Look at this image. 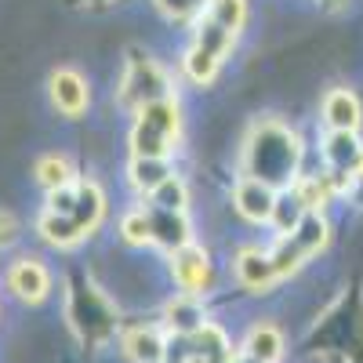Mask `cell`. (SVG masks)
<instances>
[{
    "label": "cell",
    "mask_w": 363,
    "mask_h": 363,
    "mask_svg": "<svg viewBox=\"0 0 363 363\" xmlns=\"http://www.w3.org/2000/svg\"><path fill=\"white\" fill-rule=\"evenodd\" d=\"M4 287L22 306H44L55 291V272L48 269L40 255H18L4 269Z\"/></svg>",
    "instance_id": "obj_8"
},
{
    "label": "cell",
    "mask_w": 363,
    "mask_h": 363,
    "mask_svg": "<svg viewBox=\"0 0 363 363\" xmlns=\"http://www.w3.org/2000/svg\"><path fill=\"white\" fill-rule=\"evenodd\" d=\"M186 44H193V48H200V51H207L211 58H218L222 66H229L233 62V55H236V48H240V37L236 33H229V29H222L218 22H211L203 11L196 15V22L186 29Z\"/></svg>",
    "instance_id": "obj_21"
},
{
    "label": "cell",
    "mask_w": 363,
    "mask_h": 363,
    "mask_svg": "<svg viewBox=\"0 0 363 363\" xmlns=\"http://www.w3.org/2000/svg\"><path fill=\"white\" fill-rule=\"evenodd\" d=\"M149 203H157V207H167V211H193V186H189V178L182 174V167L164 178L160 186L145 196Z\"/></svg>",
    "instance_id": "obj_27"
},
{
    "label": "cell",
    "mask_w": 363,
    "mask_h": 363,
    "mask_svg": "<svg viewBox=\"0 0 363 363\" xmlns=\"http://www.w3.org/2000/svg\"><path fill=\"white\" fill-rule=\"evenodd\" d=\"M316 4L323 8V11H330V15H338V11H345L352 0H316Z\"/></svg>",
    "instance_id": "obj_32"
},
{
    "label": "cell",
    "mask_w": 363,
    "mask_h": 363,
    "mask_svg": "<svg viewBox=\"0 0 363 363\" xmlns=\"http://www.w3.org/2000/svg\"><path fill=\"white\" fill-rule=\"evenodd\" d=\"M164 265H167V277H171V287L174 291H186V294H200V298H211L218 291V262H215V251L200 240H189L186 247H178L171 255H164Z\"/></svg>",
    "instance_id": "obj_5"
},
{
    "label": "cell",
    "mask_w": 363,
    "mask_h": 363,
    "mask_svg": "<svg viewBox=\"0 0 363 363\" xmlns=\"http://www.w3.org/2000/svg\"><path fill=\"white\" fill-rule=\"evenodd\" d=\"M182 345H186V352L193 356V359H200V363H229L233 356H236V345H233V338H229V330L211 316L196 335H189V338H178Z\"/></svg>",
    "instance_id": "obj_19"
},
{
    "label": "cell",
    "mask_w": 363,
    "mask_h": 363,
    "mask_svg": "<svg viewBox=\"0 0 363 363\" xmlns=\"http://www.w3.org/2000/svg\"><path fill=\"white\" fill-rule=\"evenodd\" d=\"M211 320V309H207V298L200 294H186V291H174L164 298L160 306V316L157 323L167 330V338H189Z\"/></svg>",
    "instance_id": "obj_12"
},
{
    "label": "cell",
    "mask_w": 363,
    "mask_h": 363,
    "mask_svg": "<svg viewBox=\"0 0 363 363\" xmlns=\"http://www.w3.org/2000/svg\"><path fill=\"white\" fill-rule=\"evenodd\" d=\"M203 15L229 33L244 37L251 26V0H203Z\"/></svg>",
    "instance_id": "obj_26"
},
{
    "label": "cell",
    "mask_w": 363,
    "mask_h": 363,
    "mask_svg": "<svg viewBox=\"0 0 363 363\" xmlns=\"http://www.w3.org/2000/svg\"><path fill=\"white\" fill-rule=\"evenodd\" d=\"M66 320H69V330L77 335V342L95 349V352L106 349L109 342H116L120 327H124L113 298L91 277H69L66 280Z\"/></svg>",
    "instance_id": "obj_3"
},
{
    "label": "cell",
    "mask_w": 363,
    "mask_h": 363,
    "mask_svg": "<svg viewBox=\"0 0 363 363\" xmlns=\"http://www.w3.org/2000/svg\"><path fill=\"white\" fill-rule=\"evenodd\" d=\"M316 120L323 131H363V99L352 84H330L323 87Z\"/></svg>",
    "instance_id": "obj_10"
},
{
    "label": "cell",
    "mask_w": 363,
    "mask_h": 363,
    "mask_svg": "<svg viewBox=\"0 0 363 363\" xmlns=\"http://www.w3.org/2000/svg\"><path fill=\"white\" fill-rule=\"evenodd\" d=\"M33 229H37V236H40V244L62 251V255L80 251V247L87 244V236L80 233V225L73 222V215H58V211H48V207H40Z\"/></svg>",
    "instance_id": "obj_20"
},
{
    "label": "cell",
    "mask_w": 363,
    "mask_h": 363,
    "mask_svg": "<svg viewBox=\"0 0 363 363\" xmlns=\"http://www.w3.org/2000/svg\"><path fill=\"white\" fill-rule=\"evenodd\" d=\"M287 189L294 193V200L306 207V211H330L335 203H342L338 193H335V186H330L327 171H323L320 164H316V167H306Z\"/></svg>",
    "instance_id": "obj_23"
},
{
    "label": "cell",
    "mask_w": 363,
    "mask_h": 363,
    "mask_svg": "<svg viewBox=\"0 0 363 363\" xmlns=\"http://www.w3.org/2000/svg\"><path fill=\"white\" fill-rule=\"evenodd\" d=\"M229 363H255V359H247V356H244V352H240V349H236V356H233V359H229Z\"/></svg>",
    "instance_id": "obj_33"
},
{
    "label": "cell",
    "mask_w": 363,
    "mask_h": 363,
    "mask_svg": "<svg viewBox=\"0 0 363 363\" xmlns=\"http://www.w3.org/2000/svg\"><path fill=\"white\" fill-rule=\"evenodd\" d=\"M77 178H80V171H77L73 157H66V153H44L33 164V182H37L40 193H55V189L77 186Z\"/></svg>",
    "instance_id": "obj_25"
},
{
    "label": "cell",
    "mask_w": 363,
    "mask_h": 363,
    "mask_svg": "<svg viewBox=\"0 0 363 363\" xmlns=\"http://www.w3.org/2000/svg\"><path fill=\"white\" fill-rule=\"evenodd\" d=\"M178 91H182V80L164 58H157L145 48H128L124 62H120L116 87H113V102L120 106V113L131 116L142 106L167 99V95H178Z\"/></svg>",
    "instance_id": "obj_4"
},
{
    "label": "cell",
    "mask_w": 363,
    "mask_h": 363,
    "mask_svg": "<svg viewBox=\"0 0 363 363\" xmlns=\"http://www.w3.org/2000/svg\"><path fill=\"white\" fill-rule=\"evenodd\" d=\"M182 145H186V102H182V91L149 102L128 116V157L178 160Z\"/></svg>",
    "instance_id": "obj_2"
},
{
    "label": "cell",
    "mask_w": 363,
    "mask_h": 363,
    "mask_svg": "<svg viewBox=\"0 0 363 363\" xmlns=\"http://www.w3.org/2000/svg\"><path fill=\"white\" fill-rule=\"evenodd\" d=\"M145 203V215H149V233H153V247L160 255H171L178 247H186L189 240H196V225H193V211H167L157 203Z\"/></svg>",
    "instance_id": "obj_13"
},
{
    "label": "cell",
    "mask_w": 363,
    "mask_h": 363,
    "mask_svg": "<svg viewBox=\"0 0 363 363\" xmlns=\"http://www.w3.org/2000/svg\"><path fill=\"white\" fill-rule=\"evenodd\" d=\"M356 186H363V160H359V167H356Z\"/></svg>",
    "instance_id": "obj_34"
},
{
    "label": "cell",
    "mask_w": 363,
    "mask_h": 363,
    "mask_svg": "<svg viewBox=\"0 0 363 363\" xmlns=\"http://www.w3.org/2000/svg\"><path fill=\"white\" fill-rule=\"evenodd\" d=\"M116 244L128 247V251H149L153 247V233H149V215H145V203L131 200L116 218Z\"/></svg>",
    "instance_id": "obj_24"
},
{
    "label": "cell",
    "mask_w": 363,
    "mask_h": 363,
    "mask_svg": "<svg viewBox=\"0 0 363 363\" xmlns=\"http://www.w3.org/2000/svg\"><path fill=\"white\" fill-rule=\"evenodd\" d=\"M229 277L244 294H258V298H265L280 287V277L272 269L269 251L262 244H255V240L251 244H236L229 251Z\"/></svg>",
    "instance_id": "obj_6"
},
{
    "label": "cell",
    "mask_w": 363,
    "mask_h": 363,
    "mask_svg": "<svg viewBox=\"0 0 363 363\" xmlns=\"http://www.w3.org/2000/svg\"><path fill=\"white\" fill-rule=\"evenodd\" d=\"M309 142L298 124L280 113H258L236 145V174L269 182L272 189H287L306 171Z\"/></svg>",
    "instance_id": "obj_1"
},
{
    "label": "cell",
    "mask_w": 363,
    "mask_h": 363,
    "mask_svg": "<svg viewBox=\"0 0 363 363\" xmlns=\"http://www.w3.org/2000/svg\"><path fill=\"white\" fill-rule=\"evenodd\" d=\"M284 236L294 244V251L306 258V265L320 262L330 251V244H335V222H330V211H306L301 222L291 233H284Z\"/></svg>",
    "instance_id": "obj_15"
},
{
    "label": "cell",
    "mask_w": 363,
    "mask_h": 363,
    "mask_svg": "<svg viewBox=\"0 0 363 363\" xmlns=\"http://www.w3.org/2000/svg\"><path fill=\"white\" fill-rule=\"evenodd\" d=\"M69 215H73V222L80 225V233L87 240H95L106 229V222H109V193H106V186H102L95 174H80L77 200H73Z\"/></svg>",
    "instance_id": "obj_14"
},
{
    "label": "cell",
    "mask_w": 363,
    "mask_h": 363,
    "mask_svg": "<svg viewBox=\"0 0 363 363\" xmlns=\"http://www.w3.org/2000/svg\"><path fill=\"white\" fill-rule=\"evenodd\" d=\"M77 182H80V178H77ZM73 200H77V186L44 193V207H48V211H58V215H69V211H73Z\"/></svg>",
    "instance_id": "obj_31"
},
{
    "label": "cell",
    "mask_w": 363,
    "mask_h": 363,
    "mask_svg": "<svg viewBox=\"0 0 363 363\" xmlns=\"http://www.w3.org/2000/svg\"><path fill=\"white\" fill-rule=\"evenodd\" d=\"M48 102L62 120H84L95 102V87L91 77L80 73L77 66H58L48 73Z\"/></svg>",
    "instance_id": "obj_7"
},
{
    "label": "cell",
    "mask_w": 363,
    "mask_h": 363,
    "mask_svg": "<svg viewBox=\"0 0 363 363\" xmlns=\"http://www.w3.org/2000/svg\"><path fill=\"white\" fill-rule=\"evenodd\" d=\"M18 240H22L18 215H15V211H8V207H0V251H11Z\"/></svg>",
    "instance_id": "obj_30"
},
{
    "label": "cell",
    "mask_w": 363,
    "mask_h": 363,
    "mask_svg": "<svg viewBox=\"0 0 363 363\" xmlns=\"http://www.w3.org/2000/svg\"><path fill=\"white\" fill-rule=\"evenodd\" d=\"M236 349L255 363H284L287 359V335L277 320H255L244 338L236 342Z\"/></svg>",
    "instance_id": "obj_17"
},
{
    "label": "cell",
    "mask_w": 363,
    "mask_h": 363,
    "mask_svg": "<svg viewBox=\"0 0 363 363\" xmlns=\"http://www.w3.org/2000/svg\"><path fill=\"white\" fill-rule=\"evenodd\" d=\"M363 160V131H320L316 135V164L330 171H352Z\"/></svg>",
    "instance_id": "obj_16"
},
{
    "label": "cell",
    "mask_w": 363,
    "mask_h": 363,
    "mask_svg": "<svg viewBox=\"0 0 363 363\" xmlns=\"http://www.w3.org/2000/svg\"><path fill=\"white\" fill-rule=\"evenodd\" d=\"M116 345L128 363H171V338L160 323L120 327Z\"/></svg>",
    "instance_id": "obj_11"
},
{
    "label": "cell",
    "mask_w": 363,
    "mask_h": 363,
    "mask_svg": "<svg viewBox=\"0 0 363 363\" xmlns=\"http://www.w3.org/2000/svg\"><path fill=\"white\" fill-rule=\"evenodd\" d=\"M149 4L167 26H182V29H189L203 11V0H149Z\"/></svg>",
    "instance_id": "obj_29"
},
{
    "label": "cell",
    "mask_w": 363,
    "mask_h": 363,
    "mask_svg": "<svg viewBox=\"0 0 363 363\" xmlns=\"http://www.w3.org/2000/svg\"><path fill=\"white\" fill-rule=\"evenodd\" d=\"M301 215H306V207L294 200V193H291V189H280V193H277V207H272V218H269V233H272V236L291 233V229L301 222Z\"/></svg>",
    "instance_id": "obj_28"
},
{
    "label": "cell",
    "mask_w": 363,
    "mask_h": 363,
    "mask_svg": "<svg viewBox=\"0 0 363 363\" xmlns=\"http://www.w3.org/2000/svg\"><path fill=\"white\" fill-rule=\"evenodd\" d=\"M178 80L182 84H189V87H196V91H211L218 84V77L225 73V66L218 62V58H211L207 51H200V48H193V44H182V51H178Z\"/></svg>",
    "instance_id": "obj_22"
},
{
    "label": "cell",
    "mask_w": 363,
    "mask_h": 363,
    "mask_svg": "<svg viewBox=\"0 0 363 363\" xmlns=\"http://www.w3.org/2000/svg\"><path fill=\"white\" fill-rule=\"evenodd\" d=\"M277 193L269 182H258V178H247V174H236L233 186H229V207L233 215L251 225V229H269V218H272V207H277Z\"/></svg>",
    "instance_id": "obj_9"
},
{
    "label": "cell",
    "mask_w": 363,
    "mask_h": 363,
    "mask_svg": "<svg viewBox=\"0 0 363 363\" xmlns=\"http://www.w3.org/2000/svg\"><path fill=\"white\" fill-rule=\"evenodd\" d=\"M178 171V160H164V157H128L124 160V186L131 193V200H145L164 178H171Z\"/></svg>",
    "instance_id": "obj_18"
}]
</instances>
